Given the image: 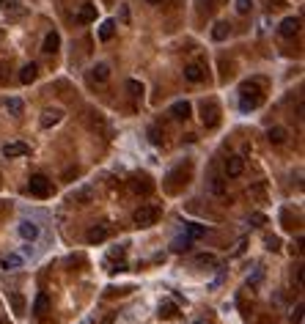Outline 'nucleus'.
<instances>
[{
    "mask_svg": "<svg viewBox=\"0 0 305 324\" xmlns=\"http://www.w3.org/2000/svg\"><path fill=\"white\" fill-rule=\"evenodd\" d=\"M258 104H261V91L256 85H242V91H239V107L242 110H253Z\"/></svg>",
    "mask_w": 305,
    "mask_h": 324,
    "instance_id": "1",
    "label": "nucleus"
},
{
    "mask_svg": "<svg viewBox=\"0 0 305 324\" xmlns=\"http://www.w3.org/2000/svg\"><path fill=\"white\" fill-rule=\"evenodd\" d=\"M28 190L36 195V198H47L50 193H52V184H50L47 176H42V173H36V176H30L28 181Z\"/></svg>",
    "mask_w": 305,
    "mask_h": 324,
    "instance_id": "2",
    "label": "nucleus"
},
{
    "mask_svg": "<svg viewBox=\"0 0 305 324\" xmlns=\"http://www.w3.org/2000/svg\"><path fill=\"white\" fill-rule=\"evenodd\" d=\"M157 217H160V209L157 206H140L138 212H135V225H140V228H146V225H154L157 223Z\"/></svg>",
    "mask_w": 305,
    "mask_h": 324,
    "instance_id": "3",
    "label": "nucleus"
},
{
    "mask_svg": "<svg viewBox=\"0 0 305 324\" xmlns=\"http://www.w3.org/2000/svg\"><path fill=\"white\" fill-rule=\"evenodd\" d=\"M242 171H245V159L242 157H229L226 159V176H229V179L242 176Z\"/></svg>",
    "mask_w": 305,
    "mask_h": 324,
    "instance_id": "4",
    "label": "nucleus"
},
{
    "mask_svg": "<svg viewBox=\"0 0 305 324\" xmlns=\"http://www.w3.org/2000/svg\"><path fill=\"white\" fill-rule=\"evenodd\" d=\"M278 30H280L283 39H291V36H297V30H300V20H297V17H286Z\"/></svg>",
    "mask_w": 305,
    "mask_h": 324,
    "instance_id": "5",
    "label": "nucleus"
},
{
    "mask_svg": "<svg viewBox=\"0 0 305 324\" xmlns=\"http://www.w3.org/2000/svg\"><path fill=\"white\" fill-rule=\"evenodd\" d=\"M58 47H61V33H58V30H50V33L44 36V47H42V52L52 55V52H58Z\"/></svg>",
    "mask_w": 305,
    "mask_h": 324,
    "instance_id": "6",
    "label": "nucleus"
},
{
    "mask_svg": "<svg viewBox=\"0 0 305 324\" xmlns=\"http://www.w3.org/2000/svg\"><path fill=\"white\" fill-rule=\"evenodd\" d=\"M20 236L22 239H28V242H33L36 236H39V225H36L33 220H22L20 223Z\"/></svg>",
    "mask_w": 305,
    "mask_h": 324,
    "instance_id": "7",
    "label": "nucleus"
},
{
    "mask_svg": "<svg viewBox=\"0 0 305 324\" xmlns=\"http://www.w3.org/2000/svg\"><path fill=\"white\" fill-rule=\"evenodd\" d=\"M28 151H30V149L25 143H20V140H17V143H6V146H3V154H6L8 159H11V157H25Z\"/></svg>",
    "mask_w": 305,
    "mask_h": 324,
    "instance_id": "8",
    "label": "nucleus"
},
{
    "mask_svg": "<svg viewBox=\"0 0 305 324\" xmlns=\"http://www.w3.org/2000/svg\"><path fill=\"white\" fill-rule=\"evenodd\" d=\"M286 138H289V132H286L283 126H272V129L267 132V140H270L272 146H283Z\"/></svg>",
    "mask_w": 305,
    "mask_h": 324,
    "instance_id": "9",
    "label": "nucleus"
},
{
    "mask_svg": "<svg viewBox=\"0 0 305 324\" xmlns=\"http://www.w3.org/2000/svg\"><path fill=\"white\" fill-rule=\"evenodd\" d=\"M201 110H203V124H206V126H215L217 124V104L215 102H203V107H201Z\"/></svg>",
    "mask_w": 305,
    "mask_h": 324,
    "instance_id": "10",
    "label": "nucleus"
},
{
    "mask_svg": "<svg viewBox=\"0 0 305 324\" xmlns=\"http://www.w3.org/2000/svg\"><path fill=\"white\" fill-rule=\"evenodd\" d=\"M190 113H193L190 102H174L171 104V116L174 118H190Z\"/></svg>",
    "mask_w": 305,
    "mask_h": 324,
    "instance_id": "11",
    "label": "nucleus"
},
{
    "mask_svg": "<svg viewBox=\"0 0 305 324\" xmlns=\"http://www.w3.org/2000/svg\"><path fill=\"white\" fill-rule=\"evenodd\" d=\"M110 77V66L107 63H97L94 69H91V80H97V83H104Z\"/></svg>",
    "mask_w": 305,
    "mask_h": 324,
    "instance_id": "12",
    "label": "nucleus"
},
{
    "mask_svg": "<svg viewBox=\"0 0 305 324\" xmlns=\"http://www.w3.org/2000/svg\"><path fill=\"white\" fill-rule=\"evenodd\" d=\"M184 77H187L190 83H201V80H203V69L198 66V63H190V66H184Z\"/></svg>",
    "mask_w": 305,
    "mask_h": 324,
    "instance_id": "13",
    "label": "nucleus"
},
{
    "mask_svg": "<svg viewBox=\"0 0 305 324\" xmlns=\"http://www.w3.org/2000/svg\"><path fill=\"white\" fill-rule=\"evenodd\" d=\"M85 239H88L91 245H97V242H104V239H107V228H104V225H94V228L88 231V236H85Z\"/></svg>",
    "mask_w": 305,
    "mask_h": 324,
    "instance_id": "14",
    "label": "nucleus"
},
{
    "mask_svg": "<svg viewBox=\"0 0 305 324\" xmlns=\"http://www.w3.org/2000/svg\"><path fill=\"white\" fill-rule=\"evenodd\" d=\"M113 36H116V22H113V20H104L102 28H99V39H102V42H110Z\"/></svg>",
    "mask_w": 305,
    "mask_h": 324,
    "instance_id": "15",
    "label": "nucleus"
},
{
    "mask_svg": "<svg viewBox=\"0 0 305 324\" xmlns=\"http://www.w3.org/2000/svg\"><path fill=\"white\" fill-rule=\"evenodd\" d=\"M36 75H39V69H36V63H28V66H22V72H20V83H33L36 80Z\"/></svg>",
    "mask_w": 305,
    "mask_h": 324,
    "instance_id": "16",
    "label": "nucleus"
},
{
    "mask_svg": "<svg viewBox=\"0 0 305 324\" xmlns=\"http://www.w3.org/2000/svg\"><path fill=\"white\" fill-rule=\"evenodd\" d=\"M47 310H50V297L47 294H39V297H36V302H33V313H36V316H44Z\"/></svg>",
    "mask_w": 305,
    "mask_h": 324,
    "instance_id": "17",
    "label": "nucleus"
},
{
    "mask_svg": "<svg viewBox=\"0 0 305 324\" xmlns=\"http://www.w3.org/2000/svg\"><path fill=\"white\" fill-rule=\"evenodd\" d=\"M69 198L75 200V203H88V200L94 198V190H91V187H83V190H75Z\"/></svg>",
    "mask_w": 305,
    "mask_h": 324,
    "instance_id": "18",
    "label": "nucleus"
},
{
    "mask_svg": "<svg viewBox=\"0 0 305 324\" xmlns=\"http://www.w3.org/2000/svg\"><path fill=\"white\" fill-rule=\"evenodd\" d=\"M77 20H80V22H94V20H97V6H91V3H85V6L80 8V14H77Z\"/></svg>",
    "mask_w": 305,
    "mask_h": 324,
    "instance_id": "19",
    "label": "nucleus"
},
{
    "mask_svg": "<svg viewBox=\"0 0 305 324\" xmlns=\"http://www.w3.org/2000/svg\"><path fill=\"white\" fill-rule=\"evenodd\" d=\"M229 25H226V22H217L215 25V30H212V39H215V42H226V39H229Z\"/></svg>",
    "mask_w": 305,
    "mask_h": 324,
    "instance_id": "20",
    "label": "nucleus"
},
{
    "mask_svg": "<svg viewBox=\"0 0 305 324\" xmlns=\"http://www.w3.org/2000/svg\"><path fill=\"white\" fill-rule=\"evenodd\" d=\"M132 187H135V193H143V195L152 193V181H149V176H140V179H135V181H132Z\"/></svg>",
    "mask_w": 305,
    "mask_h": 324,
    "instance_id": "21",
    "label": "nucleus"
},
{
    "mask_svg": "<svg viewBox=\"0 0 305 324\" xmlns=\"http://www.w3.org/2000/svg\"><path fill=\"white\" fill-rule=\"evenodd\" d=\"M61 116H63L61 110H47V113L42 116V126H55L58 121H61Z\"/></svg>",
    "mask_w": 305,
    "mask_h": 324,
    "instance_id": "22",
    "label": "nucleus"
},
{
    "mask_svg": "<svg viewBox=\"0 0 305 324\" xmlns=\"http://www.w3.org/2000/svg\"><path fill=\"white\" fill-rule=\"evenodd\" d=\"M20 267H22V255L8 253L6 258H3V269H20Z\"/></svg>",
    "mask_w": 305,
    "mask_h": 324,
    "instance_id": "23",
    "label": "nucleus"
},
{
    "mask_svg": "<svg viewBox=\"0 0 305 324\" xmlns=\"http://www.w3.org/2000/svg\"><path fill=\"white\" fill-rule=\"evenodd\" d=\"M11 308L17 316H25V297L22 294H11Z\"/></svg>",
    "mask_w": 305,
    "mask_h": 324,
    "instance_id": "24",
    "label": "nucleus"
},
{
    "mask_svg": "<svg viewBox=\"0 0 305 324\" xmlns=\"http://www.w3.org/2000/svg\"><path fill=\"white\" fill-rule=\"evenodd\" d=\"M187 236H190V239H201V236H206V228L198 225V223H190V225H187Z\"/></svg>",
    "mask_w": 305,
    "mask_h": 324,
    "instance_id": "25",
    "label": "nucleus"
},
{
    "mask_svg": "<svg viewBox=\"0 0 305 324\" xmlns=\"http://www.w3.org/2000/svg\"><path fill=\"white\" fill-rule=\"evenodd\" d=\"M171 248H174L176 253H181V250H190V248H193V239H190V236H179V239H174V245H171Z\"/></svg>",
    "mask_w": 305,
    "mask_h": 324,
    "instance_id": "26",
    "label": "nucleus"
},
{
    "mask_svg": "<svg viewBox=\"0 0 305 324\" xmlns=\"http://www.w3.org/2000/svg\"><path fill=\"white\" fill-rule=\"evenodd\" d=\"M6 107H8V113H11V116H22V107H25V104H22V99H8Z\"/></svg>",
    "mask_w": 305,
    "mask_h": 324,
    "instance_id": "27",
    "label": "nucleus"
},
{
    "mask_svg": "<svg viewBox=\"0 0 305 324\" xmlns=\"http://www.w3.org/2000/svg\"><path fill=\"white\" fill-rule=\"evenodd\" d=\"M212 193L226 195V181H223V176H215V179H212Z\"/></svg>",
    "mask_w": 305,
    "mask_h": 324,
    "instance_id": "28",
    "label": "nucleus"
},
{
    "mask_svg": "<svg viewBox=\"0 0 305 324\" xmlns=\"http://www.w3.org/2000/svg\"><path fill=\"white\" fill-rule=\"evenodd\" d=\"M160 316H162V319H171V316H176V305H174V302H165V305H160Z\"/></svg>",
    "mask_w": 305,
    "mask_h": 324,
    "instance_id": "29",
    "label": "nucleus"
},
{
    "mask_svg": "<svg viewBox=\"0 0 305 324\" xmlns=\"http://www.w3.org/2000/svg\"><path fill=\"white\" fill-rule=\"evenodd\" d=\"M127 91H129L132 97H140V94H143V85H140L138 80H127Z\"/></svg>",
    "mask_w": 305,
    "mask_h": 324,
    "instance_id": "30",
    "label": "nucleus"
},
{
    "mask_svg": "<svg viewBox=\"0 0 305 324\" xmlns=\"http://www.w3.org/2000/svg\"><path fill=\"white\" fill-rule=\"evenodd\" d=\"M250 8H253V3H250V0H236V11H239V14H248Z\"/></svg>",
    "mask_w": 305,
    "mask_h": 324,
    "instance_id": "31",
    "label": "nucleus"
},
{
    "mask_svg": "<svg viewBox=\"0 0 305 324\" xmlns=\"http://www.w3.org/2000/svg\"><path fill=\"white\" fill-rule=\"evenodd\" d=\"M291 322H294V324L303 322V305H297V308H294V313H291Z\"/></svg>",
    "mask_w": 305,
    "mask_h": 324,
    "instance_id": "32",
    "label": "nucleus"
},
{
    "mask_svg": "<svg viewBox=\"0 0 305 324\" xmlns=\"http://www.w3.org/2000/svg\"><path fill=\"white\" fill-rule=\"evenodd\" d=\"M250 223H256V225H264V223H267V217H264L261 212H256V214H250Z\"/></svg>",
    "mask_w": 305,
    "mask_h": 324,
    "instance_id": "33",
    "label": "nucleus"
},
{
    "mask_svg": "<svg viewBox=\"0 0 305 324\" xmlns=\"http://www.w3.org/2000/svg\"><path fill=\"white\" fill-rule=\"evenodd\" d=\"M149 135H152V143H160V129H157V126H152V129H149Z\"/></svg>",
    "mask_w": 305,
    "mask_h": 324,
    "instance_id": "34",
    "label": "nucleus"
},
{
    "mask_svg": "<svg viewBox=\"0 0 305 324\" xmlns=\"http://www.w3.org/2000/svg\"><path fill=\"white\" fill-rule=\"evenodd\" d=\"M198 261H201V264H215V258H212V255H201Z\"/></svg>",
    "mask_w": 305,
    "mask_h": 324,
    "instance_id": "35",
    "label": "nucleus"
},
{
    "mask_svg": "<svg viewBox=\"0 0 305 324\" xmlns=\"http://www.w3.org/2000/svg\"><path fill=\"white\" fill-rule=\"evenodd\" d=\"M267 245H270V250H278V245H280V242H278V239H267Z\"/></svg>",
    "mask_w": 305,
    "mask_h": 324,
    "instance_id": "36",
    "label": "nucleus"
},
{
    "mask_svg": "<svg viewBox=\"0 0 305 324\" xmlns=\"http://www.w3.org/2000/svg\"><path fill=\"white\" fill-rule=\"evenodd\" d=\"M149 3H152V6H160V3H162V0H149Z\"/></svg>",
    "mask_w": 305,
    "mask_h": 324,
    "instance_id": "37",
    "label": "nucleus"
},
{
    "mask_svg": "<svg viewBox=\"0 0 305 324\" xmlns=\"http://www.w3.org/2000/svg\"><path fill=\"white\" fill-rule=\"evenodd\" d=\"M195 324H201V322H195Z\"/></svg>",
    "mask_w": 305,
    "mask_h": 324,
    "instance_id": "38",
    "label": "nucleus"
}]
</instances>
